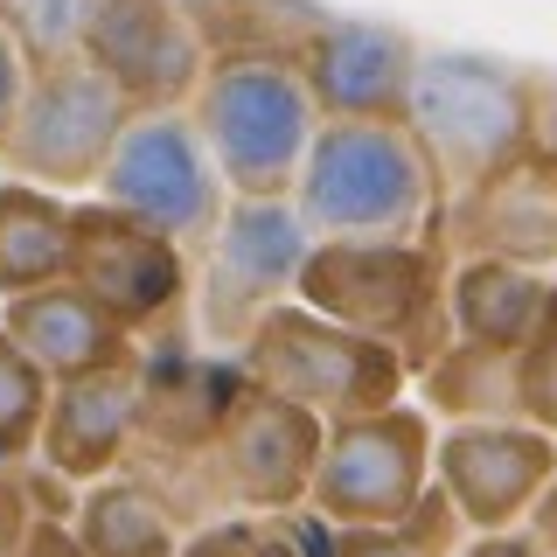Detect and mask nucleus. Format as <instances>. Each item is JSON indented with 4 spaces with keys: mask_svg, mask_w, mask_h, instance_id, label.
Here are the masks:
<instances>
[{
    "mask_svg": "<svg viewBox=\"0 0 557 557\" xmlns=\"http://www.w3.org/2000/svg\"><path fill=\"white\" fill-rule=\"evenodd\" d=\"M188 112H196L209 153H216L223 182L237 196H293V182H300L313 153V133L327 126L300 57L265 42L216 49Z\"/></svg>",
    "mask_w": 557,
    "mask_h": 557,
    "instance_id": "f257e3e1",
    "label": "nucleus"
},
{
    "mask_svg": "<svg viewBox=\"0 0 557 557\" xmlns=\"http://www.w3.org/2000/svg\"><path fill=\"white\" fill-rule=\"evenodd\" d=\"M440 196V168L405 119H327L293 182L313 237H418Z\"/></svg>",
    "mask_w": 557,
    "mask_h": 557,
    "instance_id": "f03ea898",
    "label": "nucleus"
},
{
    "mask_svg": "<svg viewBox=\"0 0 557 557\" xmlns=\"http://www.w3.org/2000/svg\"><path fill=\"white\" fill-rule=\"evenodd\" d=\"M244 383L278 391L293 405H307L313 418L342 425V418L397 405V391H405V348L356 335V327L313 313L307 300H286L244 342Z\"/></svg>",
    "mask_w": 557,
    "mask_h": 557,
    "instance_id": "7ed1b4c3",
    "label": "nucleus"
},
{
    "mask_svg": "<svg viewBox=\"0 0 557 557\" xmlns=\"http://www.w3.org/2000/svg\"><path fill=\"white\" fill-rule=\"evenodd\" d=\"M98 196L119 202L139 223H153V231H168L196 258L216 244L237 188L223 182V168H216V153H209L188 104H139L98 174Z\"/></svg>",
    "mask_w": 557,
    "mask_h": 557,
    "instance_id": "20e7f679",
    "label": "nucleus"
},
{
    "mask_svg": "<svg viewBox=\"0 0 557 557\" xmlns=\"http://www.w3.org/2000/svg\"><path fill=\"white\" fill-rule=\"evenodd\" d=\"M139 104L119 91L104 70L70 49V57H35L28 70V91L14 104L8 133H0V168L22 174V182H42V188H98L104 161H112L119 133Z\"/></svg>",
    "mask_w": 557,
    "mask_h": 557,
    "instance_id": "39448f33",
    "label": "nucleus"
},
{
    "mask_svg": "<svg viewBox=\"0 0 557 557\" xmlns=\"http://www.w3.org/2000/svg\"><path fill=\"white\" fill-rule=\"evenodd\" d=\"M405 126L440 168V188L467 196L474 182L502 174L516 153H530V98L502 63L487 57H440L418 49L411 91H405Z\"/></svg>",
    "mask_w": 557,
    "mask_h": 557,
    "instance_id": "423d86ee",
    "label": "nucleus"
},
{
    "mask_svg": "<svg viewBox=\"0 0 557 557\" xmlns=\"http://www.w3.org/2000/svg\"><path fill=\"white\" fill-rule=\"evenodd\" d=\"M293 300L391 348H411L432 321H453L440 293V258L418 237H313Z\"/></svg>",
    "mask_w": 557,
    "mask_h": 557,
    "instance_id": "0eeeda50",
    "label": "nucleus"
},
{
    "mask_svg": "<svg viewBox=\"0 0 557 557\" xmlns=\"http://www.w3.org/2000/svg\"><path fill=\"white\" fill-rule=\"evenodd\" d=\"M432 481V425L411 405H383L327 425L321 467H313V516L335 530H397Z\"/></svg>",
    "mask_w": 557,
    "mask_h": 557,
    "instance_id": "6e6552de",
    "label": "nucleus"
},
{
    "mask_svg": "<svg viewBox=\"0 0 557 557\" xmlns=\"http://www.w3.org/2000/svg\"><path fill=\"white\" fill-rule=\"evenodd\" d=\"M307 251L313 231L293 209V196H231V216L202 251V335L244 348L272 307L300 293Z\"/></svg>",
    "mask_w": 557,
    "mask_h": 557,
    "instance_id": "1a4fd4ad",
    "label": "nucleus"
},
{
    "mask_svg": "<svg viewBox=\"0 0 557 557\" xmlns=\"http://www.w3.org/2000/svg\"><path fill=\"white\" fill-rule=\"evenodd\" d=\"M321 446H327V418H313L307 405H293L278 391L244 383L237 405L223 411L216 440L202 446V467L209 487L237 509H293L313 487Z\"/></svg>",
    "mask_w": 557,
    "mask_h": 557,
    "instance_id": "9d476101",
    "label": "nucleus"
},
{
    "mask_svg": "<svg viewBox=\"0 0 557 557\" xmlns=\"http://www.w3.org/2000/svg\"><path fill=\"white\" fill-rule=\"evenodd\" d=\"M70 278L139 335L188 300V251L168 231L126 216L119 202L91 196L77 202V231H70Z\"/></svg>",
    "mask_w": 557,
    "mask_h": 557,
    "instance_id": "9b49d317",
    "label": "nucleus"
},
{
    "mask_svg": "<svg viewBox=\"0 0 557 557\" xmlns=\"http://www.w3.org/2000/svg\"><path fill=\"white\" fill-rule=\"evenodd\" d=\"M84 57L133 104H188L209 70V42L182 0H98Z\"/></svg>",
    "mask_w": 557,
    "mask_h": 557,
    "instance_id": "f8f14e48",
    "label": "nucleus"
},
{
    "mask_svg": "<svg viewBox=\"0 0 557 557\" xmlns=\"http://www.w3.org/2000/svg\"><path fill=\"white\" fill-rule=\"evenodd\" d=\"M440 487L453 509L481 530H502L509 516L536 509V495L557 481V446L544 425H502V418H467L440 440Z\"/></svg>",
    "mask_w": 557,
    "mask_h": 557,
    "instance_id": "ddd939ff",
    "label": "nucleus"
},
{
    "mask_svg": "<svg viewBox=\"0 0 557 557\" xmlns=\"http://www.w3.org/2000/svg\"><path fill=\"white\" fill-rule=\"evenodd\" d=\"M133 440H139V356L104 362L91 376L49 383V411H42V432H35V460L42 467L91 487L104 474H119Z\"/></svg>",
    "mask_w": 557,
    "mask_h": 557,
    "instance_id": "4468645a",
    "label": "nucleus"
},
{
    "mask_svg": "<svg viewBox=\"0 0 557 557\" xmlns=\"http://www.w3.org/2000/svg\"><path fill=\"white\" fill-rule=\"evenodd\" d=\"M327 119H405L418 49L376 22H313L293 49Z\"/></svg>",
    "mask_w": 557,
    "mask_h": 557,
    "instance_id": "2eb2a0df",
    "label": "nucleus"
},
{
    "mask_svg": "<svg viewBox=\"0 0 557 557\" xmlns=\"http://www.w3.org/2000/svg\"><path fill=\"white\" fill-rule=\"evenodd\" d=\"M0 327L42 362L49 383H70V376H91L104 362H126L133 356V327L112 321L77 278H49L35 293H14L0 300Z\"/></svg>",
    "mask_w": 557,
    "mask_h": 557,
    "instance_id": "dca6fc26",
    "label": "nucleus"
},
{
    "mask_svg": "<svg viewBox=\"0 0 557 557\" xmlns=\"http://www.w3.org/2000/svg\"><path fill=\"white\" fill-rule=\"evenodd\" d=\"M460 223L481 258L536 265L557 251V168L536 153H516L502 174H487L460 196Z\"/></svg>",
    "mask_w": 557,
    "mask_h": 557,
    "instance_id": "f3484780",
    "label": "nucleus"
},
{
    "mask_svg": "<svg viewBox=\"0 0 557 557\" xmlns=\"http://www.w3.org/2000/svg\"><path fill=\"white\" fill-rule=\"evenodd\" d=\"M70 231H77V202L63 188L0 174V300L70 278Z\"/></svg>",
    "mask_w": 557,
    "mask_h": 557,
    "instance_id": "a211bd4d",
    "label": "nucleus"
},
{
    "mask_svg": "<svg viewBox=\"0 0 557 557\" xmlns=\"http://www.w3.org/2000/svg\"><path fill=\"white\" fill-rule=\"evenodd\" d=\"M550 286L530 265H509V258H467L460 278L446 293V313L460 327V342H495V348H522L544 321Z\"/></svg>",
    "mask_w": 557,
    "mask_h": 557,
    "instance_id": "6ab92c4d",
    "label": "nucleus"
},
{
    "mask_svg": "<svg viewBox=\"0 0 557 557\" xmlns=\"http://www.w3.org/2000/svg\"><path fill=\"white\" fill-rule=\"evenodd\" d=\"M237 405V391L223 383L216 370H202V362H139V432H147L153 446L168 453H202L216 440L223 411Z\"/></svg>",
    "mask_w": 557,
    "mask_h": 557,
    "instance_id": "aec40b11",
    "label": "nucleus"
},
{
    "mask_svg": "<svg viewBox=\"0 0 557 557\" xmlns=\"http://www.w3.org/2000/svg\"><path fill=\"white\" fill-rule=\"evenodd\" d=\"M70 530L84 536L91 557H182L168 502L153 495L147 481H133V474H104V481L84 487Z\"/></svg>",
    "mask_w": 557,
    "mask_h": 557,
    "instance_id": "412c9836",
    "label": "nucleus"
},
{
    "mask_svg": "<svg viewBox=\"0 0 557 557\" xmlns=\"http://www.w3.org/2000/svg\"><path fill=\"white\" fill-rule=\"evenodd\" d=\"M432 405L440 411H467V418H495V411H522L516 405V348L495 342H453L432 362Z\"/></svg>",
    "mask_w": 557,
    "mask_h": 557,
    "instance_id": "4be33fe9",
    "label": "nucleus"
},
{
    "mask_svg": "<svg viewBox=\"0 0 557 557\" xmlns=\"http://www.w3.org/2000/svg\"><path fill=\"white\" fill-rule=\"evenodd\" d=\"M42 411H49V376L42 362L28 356L22 342L0 327V474L22 467L35 453V432H42Z\"/></svg>",
    "mask_w": 557,
    "mask_h": 557,
    "instance_id": "5701e85b",
    "label": "nucleus"
},
{
    "mask_svg": "<svg viewBox=\"0 0 557 557\" xmlns=\"http://www.w3.org/2000/svg\"><path fill=\"white\" fill-rule=\"evenodd\" d=\"M98 0H0V22L28 42V57H70L84 49Z\"/></svg>",
    "mask_w": 557,
    "mask_h": 557,
    "instance_id": "b1692460",
    "label": "nucleus"
},
{
    "mask_svg": "<svg viewBox=\"0 0 557 557\" xmlns=\"http://www.w3.org/2000/svg\"><path fill=\"white\" fill-rule=\"evenodd\" d=\"M516 405L530 425L557 432V286L544 300V321H536V335L516 348Z\"/></svg>",
    "mask_w": 557,
    "mask_h": 557,
    "instance_id": "393cba45",
    "label": "nucleus"
},
{
    "mask_svg": "<svg viewBox=\"0 0 557 557\" xmlns=\"http://www.w3.org/2000/svg\"><path fill=\"white\" fill-rule=\"evenodd\" d=\"M28 70H35L28 42H22V35H14L8 22H0V133H8L14 104H22V91H28Z\"/></svg>",
    "mask_w": 557,
    "mask_h": 557,
    "instance_id": "a878e982",
    "label": "nucleus"
},
{
    "mask_svg": "<svg viewBox=\"0 0 557 557\" xmlns=\"http://www.w3.org/2000/svg\"><path fill=\"white\" fill-rule=\"evenodd\" d=\"M182 557H265V530L258 522H216L196 544H182Z\"/></svg>",
    "mask_w": 557,
    "mask_h": 557,
    "instance_id": "bb28decb",
    "label": "nucleus"
},
{
    "mask_svg": "<svg viewBox=\"0 0 557 557\" xmlns=\"http://www.w3.org/2000/svg\"><path fill=\"white\" fill-rule=\"evenodd\" d=\"M28 522H35V509H28V487H22V474H0V557H22V544H28Z\"/></svg>",
    "mask_w": 557,
    "mask_h": 557,
    "instance_id": "cd10ccee",
    "label": "nucleus"
},
{
    "mask_svg": "<svg viewBox=\"0 0 557 557\" xmlns=\"http://www.w3.org/2000/svg\"><path fill=\"white\" fill-rule=\"evenodd\" d=\"M327 557H432V550H418L405 530H342Z\"/></svg>",
    "mask_w": 557,
    "mask_h": 557,
    "instance_id": "c85d7f7f",
    "label": "nucleus"
},
{
    "mask_svg": "<svg viewBox=\"0 0 557 557\" xmlns=\"http://www.w3.org/2000/svg\"><path fill=\"white\" fill-rule=\"evenodd\" d=\"M22 557H91V550H84V536L70 530V522H57V516H35V522H28V544H22Z\"/></svg>",
    "mask_w": 557,
    "mask_h": 557,
    "instance_id": "c756f323",
    "label": "nucleus"
},
{
    "mask_svg": "<svg viewBox=\"0 0 557 557\" xmlns=\"http://www.w3.org/2000/svg\"><path fill=\"white\" fill-rule=\"evenodd\" d=\"M467 557H550V550H530V544H516V536H487V544H474Z\"/></svg>",
    "mask_w": 557,
    "mask_h": 557,
    "instance_id": "7c9ffc66",
    "label": "nucleus"
},
{
    "mask_svg": "<svg viewBox=\"0 0 557 557\" xmlns=\"http://www.w3.org/2000/svg\"><path fill=\"white\" fill-rule=\"evenodd\" d=\"M265 557H278V550H272V544H265Z\"/></svg>",
    "mask_w": 557,
    "mask_h": 557,
    "instance_id": "2f4dec72",
    "label": "nucleus"
}]
</instances>
